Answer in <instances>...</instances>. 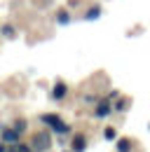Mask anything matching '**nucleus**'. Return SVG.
I'll return each instance as SVG.
<instances>
[{
    "mask_svg": "<svg viewBox=\"0 0 150 152\" xmlns=\"http://www.w3.org/2000/svg\"><path fill=\"white\" fill-rule=\"evenodd\" d=\"M33 150H35V152L49 150V133L40 131V133H35V136H33Z\"/></svg>",
    "mask_w": 150,
    "mask_h": 152,
    "instance_id": "nucleus-1",
    "label": "nucleus"
},
{
    "mask_svg": "<svg viewBox=\"0 0 150 152\" xmlns=\"http://www.w3.org/2000/svg\"><path fill=\"white\" fill-rule=\"evenodd\" d=\"M42 122H47L54 131H59V133H66L68 131V126L63 124V119L61 117H56V115H42Z\"/></svg>",
    "mask_w": 150,
    "mask_h": 152,
    "instance_id": "nucleus-2",
    "label": "nucleus"
},
{
    "mask_svg": "<svg viewBox=\"0 0 150 152\" xmlns=\"http://www.w3.org/2000/svg\"><path fill=\"white\" fill-rule=\"evenodd\" d=\"M73 150H75V152H82V150H85V136H75Z\"/></svg>",
    "mask_w": 150,
    "mask_h": 152,
    "instance_id": "nucleus-3",
    "label": "nucleus"
},
{
    "mask_svg": "<svg viewBox=\"0 0 150 152\" xmlns=\"http://www.w3.org/2000/svg\"><path fill=\"white\" fill-rule=\"evenodd\" d=\"M2 138H5L7 143H14V140L19 138V131H17V129H14V131H5V133H2Z\"/></svg>",
    "mask_w": 150,
    "mask_h": 152,
    "instance_id": "nucleus-4",
    "label": "nucleus"
},
{
    "mask_svg": "<svg viewBox=\"0 0 150 152\" xmlns=\"http://www.w3.org/2000/svg\"><path fill=\"white\" fill-rule=\"evenodd\" d=\"M108 113H110V105H108V103H101V108L96 110V115H99V117H106Z\"/></svg>",
    "mask_w": 150,
    "mask_h": 152,
    "instance_id": "nucleus-5",
    "label": "nucleus"
},
{
    "mask_svg": "<svg viewBox=\"0 0 150 152\" xmlns=\"http://www.w3.org/2000/svg\"><path fill=\"white\" fill-rule=\"evenodd\" d=\"M66 94V87H63V84H61V82H59V84H56L54 87V98H61V96Z\"/></svg>",
    "mask_w": 150,
    "mask_h": 152,
    "instance_id": "nucleus-6",
    "label": "nucleus"
},
{
    "mask_svg": "<svg viewBox=\"0 0 150 152\" xmlns=\"http://www.w3.org/2000/svg\"><path fill=\"white\" fill-rule=\"evenodd\" d=\"M129 148H131L129 140H120V143H117V150L120 152H129Z\"/></svg>",
    "mask_w": 150,
    "mask_h": 152,
    "instance_id": "nucleus-7",
    "label": "nucleus"
},
{
    "mask_svg": "<svg viewBox=\"0 0 150 152\" xmlns=\"http://www.w3.org/2000/svg\"><path fill=\"white\" fill-rule=\"evenodd\" d=\"M2 35H5V38H14V28H12V26H5V28H2Z\"/></svg>",
    "mask_w": 150,
    "mask_h": 152,
    "instance_id": "nucleus-8",
    "label": "nucleus"
},
{
    "mask_svg": "<svg viewBox=\"0 0 150 152\" xmlns=\"http://www.w3.org/2000/svg\"><path fill=\"white\" fill-rule=\"evenodd\" d=\"M96 17H99V7H94L92 12H89V14H87V19H96Z\"/></svg>",
    "mask_w": 150,
    "mask_h": 152,
    "instance_id": "nucleus-9",
    "label": "nucleus"
},
{
    "mask_svg": "<svg viewBox=\"0 0 150 152\" xmlns=\"http://www.w3.org/2000/svg\"><path fill=\"white\" fill-rule=\"evenodd\" d=\"M106 138H115V129H106Z\"/></svg>",
    "mask_w": 150,
    "mask_h": 152,
    "instance_id": "nucleus-10",
    "label": "nucleus"
},
{
    "mask_svg": "<svg viewBox=\"0 0 150 152\" xmlns=\"http://www.w3.org/2000/svg\"><path fill=\"white\" fill-rule=\"evenodd\" d=\"M17 150H19V152H31L28 148H26V145H17Z\"/></svg>",
    "mask_w": 150,
    "mask_h": 152,
    "instance_id": "nucleus-11",
    "label": "nucleus"
},
{
    "mask_svg": "<svg viewBox=\"0 0 150 152\" xmlns=\"http://www.w3.org/2000/svg\"><path fill=\"white\" fill-rule=\"evenodd\" d=\"M0 152H5V145H0Z\"/></svg>",
    "mask_w": 150,
    "mask_h": 152,
    "instance_id": "nucleus-12",
    "label": "nucleus"
},
{
    "mask_svg": "<svg viewBox=\"0 0 150 152\" xmlns=\"http://www.w3.org/2000/svg\"><path fill=\"white\" fill-rule=\"evenodd\" d=\"M12 152H19V150H17V148H14V150H12Z\"/></svg>",
    "mask_w": 150,
    "mask_h": 152,
    "instance_id": "nucleus-13",
    "label": "nucleus"
}]
</instances>
